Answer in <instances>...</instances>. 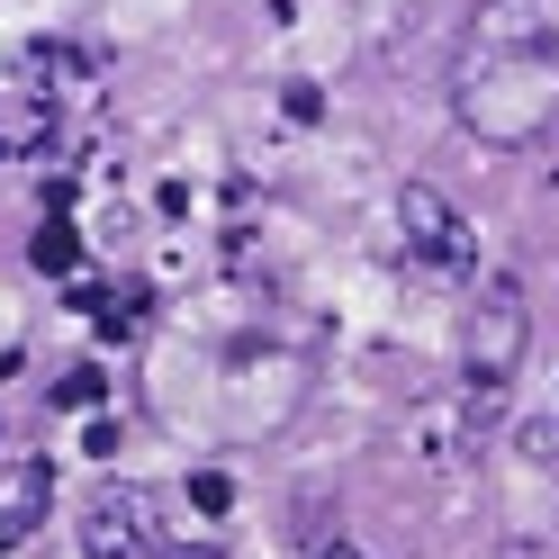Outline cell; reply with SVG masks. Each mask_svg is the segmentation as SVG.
<instances>
[{
	"label": "cell",
	"mask_w": 559,
	"mask_h": 559,
	"mask_svg": "<svg viewBox=\"0 0 559 559\" xmlns=\"http://www.w3.org/2000/svg\"><path fill=\"white\" fill-rule=\"evenodd\" d=\"M523 353H533V298H523L514 280H487L478 307H469V325H461V379H469V406L478 415L514 389Z\"/></svg>",
	"instance_id": "7a4b0ae2"
},
{
	"label": "cell",
	"mask_w": 559,
	"mask_h": 559,
	"mask_svg": "<svg viewBox=\"0 0 559 559\" xmlns=\"http://www.w3.org/2000/svg\"><path fill=\"white\" fill-rule=\"evenodd\" d=\"M451 118L478 145H542L559 127V19L542 0H487L451 63Z\"/></svg>",
	"instance_id": "6da1fadb"
},
{
	"label": "cell",
	"mask_w": 559,
	"mask_h": 559,
	"mask_svg": "<svg viewBox=\"0 0 559 559\" xmlns=\"http://www.w3.org/2000/svg\"><path fill=\"white\" fill-rule=\"evenodd\" d=\"M55 406H99V370H73V379L55 389Z\"/></svg>",
	"instance_id": "9c48e42d"
},
{
	"label": "cell",
	"mask_w": 559,
	"mask_h": 559,
	"mask_svg": "<svg viewBox=\"0 0 559 559\" xmlns=\"http://www.w3.org/2000/svg\"><path fill=\"white\" fill-rule=\"evenodd\" d=\"M46 506H55V461L10 451V461H0V550H19L27 533H37Z\"/></svg>",
	"instance_id": "8992f818"
},
{
	"label": "cell",
	"mask_w": 559,
	"mask_h": 559,
	"mask_svg": "<svg viewBox=\"0 0 559 559\" xmlns=\"http://www.w3.org/2000/svg\"><path fill=\"white\" fill-rule=\"evenodd\" d=\"M55 135H63V99L37 73H10L0 82V163H37Z\"/></svg>",
	"instance_id": "5b68a950"
},
{
	"label": "cell",
	"mask_w": 559,
	"mask_h": 559,
	"mask_svg": "<svg viewBox=\"0 0 559 559\" xmlns=\"http://www.w3.org/2000/svg\"><path fill=\"white\" fill-rule=\"evenodd\" d=\"M317 559H389V550H370V542H317Z\"/></svg>",
	"instance_id": "30bf717a"
},
{
	"label": "cell",
	"mask_w": 559,
	"mask_h": 559,
	"mask_svg": "<svg viewBox=\"0 0 559 559\" xmlns=\"http://www.w3.org/2000/svg\"><path fill=\"white\" fill-rule=\"evenodd\" d=\"M190 506H199V514H226V506H235V487H226L217 469H199V478H190Z\"/></svg>",
	"instance_id": "ba28073f"
},
{
	"label": "cell",
	"mask_w": 559,
	"mask_h": 559,
	"mask_svg": "<svg viewBox=\"0 0 559 559\" xmlns=\"http://www.w3.org/2000/svg\"><path fill=\"white\" fill-rule=\"evenodd\" d=\"M27 262H37V271H55V280L73 271V262H82V235H73V217H46V226H37V243H27Z\"/></svg>",
	"instance_id": "52a82bcc"
},
{
	"label": "cell",
	"mask_w": 559,
	"mask_h": 559,
	"mask_svg": "<svg viewBox=\"0 0 559 559\" xmlns=\"http://www.w3.org/2000/svg\"><path fill=\"white\" fill-rule=\"evenodd\" d=\"M397 235H406L415 271H433V280H478V226L461 217V199H451L442 181H406V190H397Z\"/></svg>",
	"instance_id": "277c9868"
},
{
	"label": "cell",
	"mask_w": 559,
	"mask_h": 559,
	"mask_svg": "<svg viewBox=\"0 0 559 559\" xmlns=\"http://www.w3.org/2000/svg\"><path fill=\"white\" fill-rule=\"evenodd\" d=\"M82 559H181V542L163 523V497L135 478H109L82 506Z\"/></svg>",
	"instance_id": "3957f363"
},
{
	"label": "cell",
	"mask_w": 559,
	"mask_h": 559,
	"mask_svg": "<svg viewBox=\"0 0 559 559\" xmlns=\"http://www.w3.org/2000/svg\"><path fill=\"white\" fill-rule=\"evenodd\" d=\"M181 559H207V550H199V542H190V550H181Z\"/></svg>",
	"instance_id": "8fae6325"
}]
</instances>
